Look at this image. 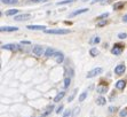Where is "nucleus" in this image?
<instances>
[{
  "label": "nucleus",
  "mask_w": 127,
  "mask_h": 117,
  "mask_svg": "<svg viewBox=\"0 0 127 117\" xmlns=\"http://www.w3.org/2000/svg\"><path fill=\"white\" fill-rule=\"evenodd\" d=\"M86 98H87V92L85 91V92H83V93L80 94V97H79V99H78V100H79V102H83Z\"/></svg>",
  "instance_id": "23"
},
{
  "label": "nucleus",
  "mask_w": 127,
  "mask_h": 117,
  "mask_svg": "<svg viewBox=\"0 0 127 117\" xmlns=\"http://www.w3.org/2000/svg\"><path fill=\"white\" fill-rule=\"evenodd\" d=\"M108 91V86H98L97 87V92L98 93H105V92Z\"/></svg>",
  "instance_id": "22"
},
{
  "label": "nucleus",
  "mask_w": 127,
  "mask_h": 117,
  "mask_svg": "<svg viewBox=\"0 0 127 117\" xmlns=\"http://www.w3.org/2000/svg\"><path fill=\"white\" fill-rule=\"evenodd\" d=\"M2 50H10V51H16L18 50V46L16 44H6V45H2L1 46Z\"/></svg>",
  "instance_id": "9"
},
{
  "label": "nucleus",
  "mask_w": 127,
  "mask_h": 117,
  "mask_svg": "<svg viewBox=\"0 0 127 117\" xmlns=\"http://www.w3.org/2000/svg\"><path fill=\"white\" fill-rule=\"evenodd\" d=\"M76 0H63V1H59L56 3L57 6H61V5H66V3H71V2H74Z\"/></svg>",
  "instance_id": "21"
},
{
  "label": "nucleus",
  "mask_w": 127,
  "mask_h": 117,
  "mask_svg": "<svg viewBox=\"0 0 127 117\" xmlns=\"http://www.w3.org/2000/svg\"><path fill=\"white\" fill-rule=\"evenodd\" d=\"M123 21H124L125 23H127V15H124V16H123Z\"/></svg>",
  "instance_id": "35"
},
{
  "label": "nucleus",
  "mask_w": 127,
  "mask_h": 117,
  "mask_svg": "<svg viewBox=\"0 0 127 117\" xmlns=\"http://www.w3.org/2000/svg\"><path fill=\"white\" fill-rule=\"evenodd\" d=\"M89 9L88 8H83V9H78V10H76V12L71 13L70 15H69V17H73V16H77V15H80V14H84V13L88 12Z\"/></svg>",
  "instance_id": "10"
},
{
  "label": "nucleus",
  "mask_w": 127,
  "mask_h": 117,
  "mask_svg": "<svg viewBox=\"0 0 127 117\" xmlns=\"http://www.w3.org/2000/svg\"><path fill=\"white\" fill-rule=\"evenodd\" d=\"M125 70H126V67L124 64H118L115 68V73L119 76V75H123L125 72Z\"/></svg>",
  "instance_id": "7"
},
{
  "label": "nucleus",
  "mask_w": 127,
  "mask_h": 117,
  "mask_svg": "<svg viewBox=\"0 0 127 117\" xmlns=\"http://www.w3.org/2000/svg\"><path fill=\"white\" fill-rule=\"evenodd\" d=\"M101 41V39H100V37H94V38L91 40V44H98Z\"/></svg>",
  "instance_id": "24"
},
{
  "label": "nucleus",
  "mask_w": 127,
  "mask_h": 117,
  "mask_svg": "<svg viewBox=\"0 0 127 117\" xmlns=\"http://www.w3.org/2000/svg\"><path fill=\"white\" fill-rule=\"evenodd\" d=\"M27 29L29 30H46V26L45 25H28Z\"/></svg>",
  "instance_id": "12"
},
{
  "label": "nucleus",
  "mask_w": 127,
  "mask_h": 117,
  "mask_svg": "<svg viewBox=\"0 0 127 117\" xmlns=\"http://www.w3.org/2000/svg\"><path fill=\"white\" fill-rule=\"evenodd\" d=\"M55 53H56V51L54 50L53 47H47V50L45 51V56L46 58H50V56H54Z\"/></svg>",
  "instance_id": "11"
},
{
  "label": "nucleus",
  "mask_w": 127,
  "mask_h": 117,
  "mask_svg": "<svg viewBox=\"0 0 127 117\" xmlns=\"http://www.w3.org/2000/svg\"><path fill=\"white\" fill-rule=\"evenodd\" d=\"M1 2L5 3V5H14V3H17V0H1Z\"/></svg>",
  "instance_id": "20"
},
{
  "label": "nucleus",
  "mask_w": 127,
  "mask_h": 117,
  "mask_svg": "<svg viewBox=\"0 0 127 117\" xmlns=\"http://www.w3.org/2000/svg\"><path fill=\"white\" fill-rule=\"evenodd\" d=\"M105 102H106V100H105V98H104V97H98L97 99H96V103H97L98 106L105 105Z\"/></svg>",
  "instance_id": "17"
},
{
  "label": "nucleus",
  "mask_w": 127,
  "mask_h": 117,
  "mask_svg": "<svg viewBox=\"0 0 127 117\" xmlns=\"http://www.w3.org/2000/svg\"><path fill=\"white\" fill-rule=\"evenodd\" d=\"M53 109H54V106H53V105H50V106H48V108H47V110L45 111V113H44V114H42V115H41V116H40V117H47V116H48V115H49V114H50V113H52V110H53Z\"/></svg>",
  "instance_id": "14"
},
{
  "label": "nucleus",
  "mask_w": 127,
  "mask_h": 117,
  "mask_svg": "<svg viewBox=\"0 0 127 117\" xmlns=\"http://www.w3.org/2000/svg\"><path fill=\"white\" fill-rule=\"evenodd\" d=\"M125 46L121 44H115L113 45V48L111 50V53L112 54H115V55H119V54H121V52L124 51Z\"/></svg>",
  "instance_id": "2"
},
{
  "label": "nucleus",
  "mask_w": 127,
  "mask_h": 117,
  "mask_svg": "<svg viewBox=\"0 0 127 117\" xmlns=\"http://www.w3.org/2000/svg\"><path fill=\"white\" fill-rule=\"evenodd\" d=\"M119 116L120 117H125V116H127V110L126 109H123V110L119 113Z\"/></svg>",
  "instance_id": "29"
},
{
  "label": "nucleus",
  "mask_w": 127,
  "mask_h": 117,
  "mask_svg": "<svg viewBox=\"0 0 127 117\" xmlns=\"http://www.w3.org/2000/svg\"><path fill=\"white\" fill-rule=\"evenodd\" d=\"M100 1H105V0H93L92 3H95V2H100Z\"/></svg>",
  "instance_id": "36"
},
{
  "label": "nucleus",
  "mask_w": 127,
  "mask_h": 117,
  "mask_svg": "<svg viewBox=\"0 0 127 117\" xmlns=\"http://www.w3.org/2000/svg\"><path fill=\"white\" fill-rule=\"evenodd\" d=\"M18 13V9H9L6 12L7 16H16V14Z\"/></svg>",
  "instance_id": "16"
},
{
  "label": "nucleus",
  "mask_w": 127,
  "mask_h": 117,
  "mask_svg": "<svg viewBox=\"0 0 127 117\" xmlns=\"http://www.w3.org/2000/svg\"><path fill=\"white\" fill-rule=\"evenodd\" d=\"M125 86H126V83L123 79H120V80H118L116 83V88H118V90H124Z\"/></svg>",
  "instance_id": "13"
},
{
  "label": "nucleus",
  "mask_w": 127,
  "mask_h": 117,
  "mask_svg": "<svg viewBox=\"0 0 127 117\" xmlns=\"http://www.w3.org/2000/svg\"><path fill=\"white\" fill-rule=\"evenodd\" d=\"M45 32L48 35H68L71 31L69 29H46Z\"/></svg>",
  "instance_id": "1"
},
{
  "label": "nucleus",
  "mask_w": 127,
  "mask_h": 117,
  "mask_svg": "<svg viewBox=\"0 0 127 117\" xmlns=\"http://www.w3.org/2000/svg\"><path fill=\"white\" fill-rule=\"evenodd\" d=\"M118 38L119 39H126L127 38V33H125V32L118 33Z\"/></svg>",
  "instance_id": "27"
},
{
  "label": "nucleus",
  "mask_w": 127,
  "mask_h": 117,
  "mask_svg": "<svg viewBox=\"0 0 127 117\" xmlns=\"http://www.w3.org/2000/svg\"><path fill=\"white\" fill-rule=\"evenodd\" d=\"M54 56H55V60H56L57 63H62V62L64 61V54H63L62 52H60V51H57V52L54 54Z\"/></svg>",
  "instance_id": "8"
},
{
  "label": "nucleus",
  "mask_w": 127,
  "mask_h": 117,
  "mask_svg": "<svg viewBox=\"0 0 127 117\" xmlns=\"http://www.w3.org/2000/svg\"><path fill=\"white\" fill-rule=\"evenodd\" d=\"M40 1H46V0H40Z\"/></svg>",
  "instance_id": "37"
},
{
  "label": "nucleus",
  "mask_w": 127,
  "mask_h": 117,
  "mask_svg": "<svg viewBox=\"0 0 127 117\" xmlns=\"http://www.w3.org/2000/svg\"><path fill=\"white\" fill-rule=\"evenodd\" d=\"M89 54L92 56H96V55H98V51H97V48L96 47H92L91 50H89Z\"/></svg>",
  "instance_id": "19"
},
{
  "label": "nucleus",
  "mask_w": 127,
  "mask_h": 117,
  "mask_svg": "<svg viewBox=\"0 0 127 117\" xmlns=\"http://www.w3.org/2000/svg\"><path fill=\"white\" fill-rule=\"evenodd\" d=\"M31 18V15L30 14H21V15H16L14 16V20L15 21H27Z\"/></svg>",
  "instance_id": "6"
},
{
  "label": "nucleus",
  "mask_w": 127,
  "mask_h": 117,
  "mask_svg": "<svg viewBox=\"0 0 127 117\" xmlns=\"http://www.w3.org/2000/svg\"><path fill=\"white\" fill-rule=\"evenodd\" d=\"M76 93H77V90H74L73 91V93L71 94L70 97H69V99H68V102H71V101H72V100L74 99V97H76Z\"/></svg>",
  "instance_id": "26"
},
{
  "label": "nucleus",
  "mask_w": 127,
  "mask_h": 117,
  "mask_svg": "<svg viewBox=\"0 0 127 117\" xmlns=\"http://www.w3.org/2000/svg\"><path fill=\"white\" fill-rule=\"evenodd\" d=\"M71 116H72V111H71V110H66L64 114H63L62 117H71Z\"/></svg>",
  "instance_id": "28"
},
{
  "label": "nucleus",
  "mask_w": 127,
  "mask_h": 117,
  "mask_svg": "<svg viewBox=\"0 0 127 117\" xmlns=\"http://www.w3.org/2000/svg\"><path fill=\"white\" fill-rule=\"evenodd\" d=\"M105 24H106V21L104 20V21H102V22H100L97 25H98V26H103V25H105Z\"/></svg>",
  "instance_id": "33"
},
{
  "label": "nucleus",
  "mask_w": 127,
  "mask_h": 117,
  "mask_svg": "<svg viewBox=\"0 0 127 117\" xmlns=\"http://www.w3.org/2000/svg\"><path fill=\"white\" fill-rule=\"evenodd\" d=\"M70 82H71V79L69 78V77H66V78H65V80H64V88H68L69 87Z\"/></svg>",
  "instance_id": "25"
},
{
  "label": "nucleus",
  "mask_w": 127,
  "mask_h": 117,
  "mask_svg": "<svg viewBox=\"0 0 127 117\" xmlns=\"http://www.w3.org/2000/svg\"><path fill=\"white\" fill-rule=\"evenodd\" d=\"M109 16V13H104V14H102V15H100L96 20H101V18H105V17H108Z\"/></svg>",
  "instance_id": "30"
},
{
  "label": "nucleus",
  "mask_w": 127,
  "mask_h": 117,
  "mask_svg": "<svg viewBox=\"0 0 127 117\" xmlns=\"http://www.w3.org/2000/svg\"><path fill=\"white\" fill-rule=\"evenodd\" d=\"M102 72H103V69H102V68H94L93 70H91L87 73V78H93V77L97 76V75H101Z\"/></svg>",
  "instance_id": "3"
},
{
  "label": "nucleus",
  "mask_w": 127,
  "mask_h": 117,
  "mask_svg": "<svg viewBox=\"0 0 127 117\" xmlns=\"http://www.w3.org/2000/svg\"><path fill=\"white\" fill-rule=\"evenodd\" d=\"M21 44L22 45H30V44H31V43H30V41H27V40H24V41H22V43H21Z\"/></svg>",
  "instance_id": "34"
},
{
  "label": "nucleus",
  "mask_w": 127,
  "mask_h": 117,
  "mask_svg": "<svg viewBox=\"0 0 127 117\" xmlns=\"http://www.w3.org/2000/svg\"><path fill=\"white\" fill-rule=\"evenodd\" d=\"M64 95H65V92H60L56 97L54 98V102H59L60 100H62L64 98Z\"/></svg>",
  "instance_id": "15"
},
{
  "label": "nucleus",
  "mask_w": 127,
  "mask_h": 117,
  "mask_svg": "<svg viewBox=\"0 0 127 117\" xmlns=\"http://www.w3.org/2000/svg\"><path fill=\"white\" fill-rule=\"evenodd\" d=\"M17 30H18L17 26H1L0 28L1 32H15Z\"/></svg>",
  "instance_id": "5"
},
{
  "label": "nucleus",
  "mask_w": 127,
  "mask_h": 117,
  "mask_svg": "<svg viewBox=\"0 0 127 117\" xmlns=\"http://www.w3.org/2000/svg\"><path fill=\"white\" fill-rule=\"evenodd\" d=\"M79 110H80V108H79V107H77V108H74V110H73V114H72V116H73V117H76V115H77L78 113H79Z\"/></svg>",
  "instance_id": "31"
},
{
  "label": "nucleus",
  "mask_w": 127,
  "mask_h": 117,
  "mask_svg": "<svg viewBox=\"0 0 127 117\" xmlns=\"http://www.w3.org/2000/svg\"><path fill=\"white\" fill-rule=\"evenodd\" d=\"M121 7H124V2L123 1H118L117 3L113 5V10H119Z\"/></svg>",
  "instance_id": "18"
},
{
  "label": "nucleus",
  "mask_w": 127,
  "mask_h": 117,
  "mask_svg": "<svg viewBox=\"0 0 127 117\" xmlns=\"http://www.w3.org/2000/svg\"><path fill=\"white\" fill-rule=\"evenodd\" d=\"M62 110H63V106H60L59 108L56 109V113H57V114H60V113H61Z\"/></svg>",
  "instance_id": "32"
},
{
  "label": "nucleus",
  "mask_w": 127,
  "mask_h": 117,
  "mask_svg": "<svg viewBox=\"0 0 127 117\" xmlns=\"http://www.w3.org/2000/svg\"><path fill=\"white\" fill-rule=\"evenodd\" d=\"M32 52H33V54H35L37 56H41L42 54H44V47L40 46V45H37V46L33 47Z\"/></svg>",
  "instance_id": "4"
}]
</instances>
